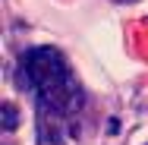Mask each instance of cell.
<instances>
[{
  "instance_id": "6da1fadb",
  "label": "cell",
  "mask_w": 148,
  "mask_h": 145,
  "mask_svg": "<svg viewBox=\"0 0 148 145\" xmlns=\"http://www.w3.org/2000/svg\"><path fill=\"white\" fill-rule=\"evenodd\" d=\"M19 82L38 101V120L73 117L82 107V88L57 47H29L19 57Z\"/></svg>"
},
{
  "instance_id": "7a4b0ae2",
  "label": "cell",
  "mask_w": 148,
  "mask_h": 145,
  "mask_svg": "<svg viewBox=\"0 0 148 145\" xmlns=\"http://www.w3.org/2000/svg\"><path fill=\"white\" fill-rule=\"evenodd\" d=\"M0 114H3V129H6V133H13V129L19 126V114H16V107H13V104H3V107H0Z\"/></svg>"
},
{
  "instance_id": "3957f363",
  "label": "cell",
  "mask_w": 148,
  "mask_h": 145,
  "mask_svg": "<svg viewBox=\"0 0 148 145\" xmlns=\"http://www.w3.org/2000/svg\"><path fill=\"white\" fill-rule=\"evenodd\" d=\"M107 129H110V133H120V120H117V117L107 120Z\"/></svg>"
}]
</instances>
